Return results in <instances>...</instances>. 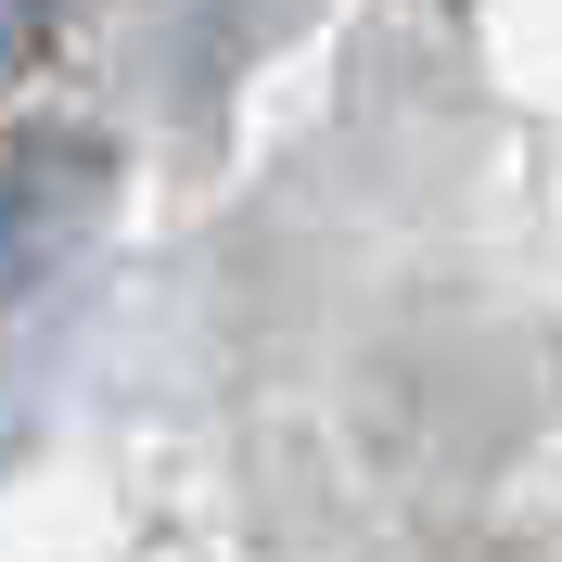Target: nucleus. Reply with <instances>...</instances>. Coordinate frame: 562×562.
I'll return each mask as SVG.
<instances>
[{"instance_id":"f257e3e1","label":"nucleus","mask_w":562,"mask_h":562,"mask_svg":"<svg viewBox=\"0 0 562 562\" xmlns=\"http://www.w3.org/2000/svg\"><path fill=\"white\" fill-rule=\"evenodd\" d=\"M26 26H38V0H0V65L26 52Z\"/></svg>"}]
</instances>
